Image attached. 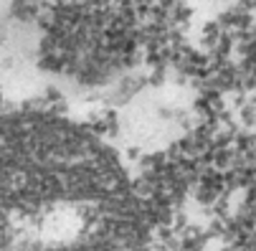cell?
<instances>
[{"label": "cell", "mask_w": 256, "mask_h": 251, "mask_svg": "<svg viewBox=\"0 0 256 251\" xmlns=\"http://www.w3.org/2000/svg\"><path fill=\"white\" fill-rule=\"evenodd\" d=\"M0 251H140L114 158L56 120L0 122Z\"/></svg>", "instance_id": "6da1fadb"}]
</instances>
